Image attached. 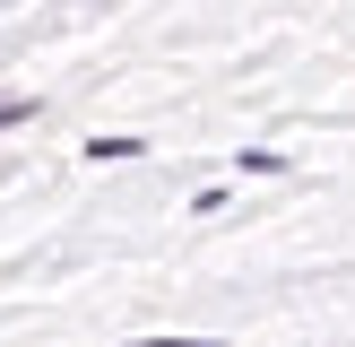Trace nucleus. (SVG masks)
Here are the masks:
<instances>
[{"mask_svg": "<svg viewBox=\"0 0 355 347\" xmlns=\"http://www.w3.org/2000/svg\"><path fill=\"white\" fill-rule=\"evenodd\" d=\"M130 347H225V339H130Z\"/></svg>", "mask_w": 355, "mask_h": 347, "instance_id": "20e7f679", "label": "nucleus"}, {"mask_svg": "<svg viewBox=\"0 0 355 347\" xmlns=\"http://www.w3.org/2000/svg\"><path fill=\"white\" fill-rule=\"evenodd\" d=\"M17 121H35V96H0V130H17Z\"/></svg>", "mask_w": 355, "mask_h": 347, "instance_id": "7ed1b4c3", "label": "nucleus"}, {"mask_svg": "<svg viewBox=\"0 0 355 347\" xmlns=\"http://www.w3.org/2000/svg\"><path fill=\"white\" fill-rule=\"evenodd\" d=\"M148 139H130V130H113V139H87V165H113V156H139Z\"/></svg>", "mask_w": 355, "mask_h": 347, "instance_id": "f257e3e1", "label": "nucleus"}, {"mask_svg": "<svg viewBox=\"0 0 355 347\" xmlns=\"http://www.w3.org/2000/svg\"><path fill=\"white\" fill-rule=\"evenodd\" d=\"M234 165H243V174H286V156H277V148H243Z\"/></svg>", "mask_w": 355, "mask_h": 347, "instance_id": "f03ea898", "label": "nucleus"}]
</instances>
